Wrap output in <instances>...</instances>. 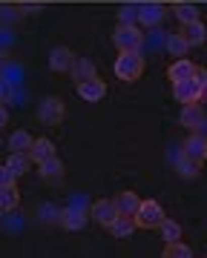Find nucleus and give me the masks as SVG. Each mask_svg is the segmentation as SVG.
Masks as SVG:
<instances>
[{"instance_id": "f257e3e1", "label": "nucleus", "mask_w": 207, "mask_h": 258, "mask_svg": "<svg viewBox=\"0 0 207 258\" xmlns=\"http://www.w3.org/2000/svg\"><path fill=\"white\" fill-rule=\"evenodd\" d=\"M144 75V57L141 52H118L115 57V78L132 83Z\"/></svg>"}, {"instance_id": "f03ea898", "label": "nucleus", "mask_w": 207, "mask_h": 258, "mask_svg": "<svg viewBox=\"0 0 207 258\" xmlns=\"http://www.w3.org/2000/svg\"><path fill=\"white\" fill-rule=\"evenodd\" d=\"M164 218H167V215H164V210H161V204L156 201V198L141 201V207L135 212V224H138L141 230H159Z\"/></svg>"}, {"instance_id": "7ed1b4c3", "label": "nucleus", "mask_w": 207, "mask_h": 258, "mask_svg": "<svg viewBox=\"0 0 207 258\" xmlns=\"http://www.w3.org/2000/svg\"><path fill=\"white\" fill-rule=\"evenodd\" d=\"M113 43L121 52H138L144 43V35L138 32V26L135 23H121V26L113 32Z\"/></svg>"}, {"instance_id": "20e7f679", "label": "nucleus", "mask_w": 207, "mask_h": 258, "mask_svg": "<svg viewBox=\"0 0 207 258\" xmlns=\"http://www.w3.org/2000/svg\"><path fill=\"white\" fill-rule=\"evenodd\" d=\"M173 98L184 106V103H198L201 101V81L198 78H187V81L173 83Z\"/></svg>"}, {"instance_id": "39448f33", "label": "nucleus", "mask_w": 207, "mask_h": 258, "mask_svg": "<svg viewBox=\"0 0 207 258\" xmlns=\"http://www.w3.org/2000/svg\"><path fill=\"white\" fill-rule=\"evenodd\" d=\"M179 120H181V126L198 132V129L207 126V112H204L201 103H184V106H181V118Z\"/></svg>"}, {"instance_id": "423d86ee", "label": "nucleus", "mask_w": 207, "mask_h": 258, "mask_svg": "<svg viewBox=\"0 0 207 258\" xmlns=\"http://www.w3.org/2000/svg\"><path fill=\"white\" fill-rule=\"evenodd\" d=\"M66 115V106L61 98H43L40 101V120L43 123H49V126H55V123H61Z\"/></svg>"}, {"instance_id": "0eeeda50", "label": "nucleus", "mask_w": 207, "mask_h": 258, "mask_svg": "<svg viewBox=\"0 0 207 258\" xmlns=\"http://www.w3.org/2000/svg\"><path fill=\"white\" fill-rule=\"evenodd\" d=\"M58 224L69 232H78V230L86 227V212L81 210V207H66V210L58 212Z\"/></svg>"}, {"instance_id": "6e6552de", "label": "nucleus", "mask_w": 207, "mask_h": 258, "mask_svg": "<svg viewBox=\"0 0 207 258\" xmlns=\"http://www.w3.org/2000/svg\"><path fill=\"white\" fill-rule=\"evenodd\" d=\"M118 215H121V212H118L113 198H98V201L92 204V218L101 224V227H110Z\"/></svg>"}, {"instance_id": "1a4fd4ad", "label": "nucleus", "mask_w": 207, "mask_h": 258, "mask_svg": "<svg viewBox=\"0 0 207 258\" xmlns=\"http://www.w3.org/2000/svg\"><path fill=\"white\" fill-rule=\"evenodd\" d=\"M196 72H198V63H193L187 57H176L173 66L167 69V78L173 83H179V81H187V78H196Z\"/></svg>"}, {"instance_id": "9d476101", "label": "nucleus", "mask_w": 207, "mask_h": 258, "mask_svg": "<svg viewBox=\"0 0 207 258\" xmlns=\"http://www.w3.org/2000/svg\"><path fill=\"white\" fill-rule=\"evenodd\" d=\"M78 95H81L84 101H89V103H98L104 95H107V83L95 75V78H89V81L78 83Z\"/></svg>"}, {"instance_id": "9b49d317", "label": "nucleus", "mask_w": 207, "mask_h": 258, "mask_svg": "<svg viewBox=\"0 0 207 258\" xmlns=\"http://www.w3.org/2000/svg\"><path fill=\"white\" fill-rule=\"evenodd\" d=\"M72 63H75V55L66 46H55L49 52V69H52V72H69Z\"/></svg>"}, {"instance_id": "f8f14e48", "label": "nucleus", "mask_w": 207, "mask_h": 258, "mask_svg": "<svg viewBox=\"0 0 207 258\" xmlns=\"http://www.w3.org/2000/svg\"><path fill=\"white\" fill-rule=\"evenodd\" d=\"M164 15H167V9L161 3H152V0L138 6V20H141L144 26H159L161 20H164Z\"/></svg>"}, {"instance_id": "ddd939ff", "label": "nucleus", "mask_w": 207, "mask_h": 258, "mask_svg": "<svg viewBox=\"0 0 207 258\" xmlns=\"http://www.w3.org/2000/svg\"><path fill=\"white\" fill-rule=\"evenodd\" d=\"M184 155H190L193 161H207V135L193 132V135L184 141Z\"/></svg>"}, {"instance_id": "4468645a", "label": "nucleus", "mask_w": 207, "mask_h": 258, "mask_svg": "<svg viewBox=\"0 0 207 258\" xmlns=\"http://www.w3.org/2000/svg\"><path fill=\"white\" fill-rule=\"evenodd\" d=\"M181 37L187 40L190 46H201L207 40V29L201 20H193V23H181Z\"/></svg>"}, {"instance_id": "2eb2a0df", "label": "nucleus", "mask_w": 207, "mask_h": 258, "mask_svg": "<svg viewBox=\"0 0 207 258\" xmlns=\"http://www.w3.org/2000/svg\"><path fill=\"white\" fill-rule=\"evenodd\" d=\"M29 158L35 161V164H43V161H49V158H55V144L49 138H35V144H32V149H29Z\"/></svg>"}, {"instance_id": "dca6fc26", "label": "nucleus", "mask_w": 207, "mask_h": 258, "mask_svg": "<svg viewBox=\"0 0 207 258\" xmlns=\"http://www.w3.org/2000/svg\"><path fill=\"white\" fill-rule=\"evenodd\" d=\"M115 207H118V212H121V215L135 218V212H138V207H141V198L132 192V189H124V192L115 198Z\"/></svg>"}, {"instance_id": "f3484780", "label": "nucleus", "mask_w": 207, "mask_h": 258, "mask_svg": "<svg viewBox=\"0 0 207 258\" xmlns=\"http://www.w3.org/2000/svg\"><path fill=\"white\" fill-rule=\"evenodd\" d=\"M138 224H135V218H130V215H118L107 230H110V235H115V238H130L132 230H135Z\"/></svg>"}, {"instance_id": "a211bd4d", "label": "nucleus", "mask_w": 207, "mask_h": 258, "mask_svg": "<svg viewBox=\"0 0 207 258\" xmlns=\"http://www.w3.org/2000/svg\"><path fill=\"white\" fill-rule=\"evenodd\" d=\"M69 75L75 78V83H84V81H89V78H95V63L89 60V57H75Z\"/></svg>"}, {"instance_id": "6ab92c4d", "label": "nucleus", "mask_w": 207, "mask_h": 258, "mask_svg": "<svg viewBox=\"0 0 207 258\" xmlns=\"http://www.w3.org/2000/svg\"><path fill=\"white\" fill-rule=\"evenodd\" d=\"M29 164H32V158H29V152H12L9 161H6V166H9V172L15 178L26 175L29 172Z\"/></svg>"}, {"instance_id": "aec40b11", "label": "nucleus", "mask_w": 207, "mask_h": 258, "mask_svg": "<svg viewBox=\"0 0 207 258\" xmlns=\"http://www.w3.org/2000/svg\"><path fill=\"white\" fill-rule=\"evenodd\" d=\"M32 144H35V138L29 135L26 129L12 132V138H9V149H12V152H29V149H32Z\"/></svg>"}, {"instance_id": "412c9836", "label": "nucleus", "mask_w": 207, "mask_h": 258, "mask_svg": "<svg viewBox=\"0 0 207 258\" xmlns=\"http://www.w3.org/2000/svg\"><path fill=\"white\" fill-rule=\"evenodd\" d=\"M176 172H179L181 178H196L198 172H201V161H193L190 155H181L179 161H176Z\"/></svg>"}, {"instance_id": "4be33fe9", "label": "nucleus", "mask_w": 207, "mask_h": 258, "mask_svg": "<svg viewBox=\"0 0 207 258\" xmlns=\"http://www.w3.org/2000/svg\"><path fill=\"white\" fill-rule=\"evenodd\" d=\"M159 230H161V238L167 241V244H173V241H181V224L173 221V218H164Z\"/></svg>"}, {"instance_id": "5701e85b", "label": "nucleus", "mask_w": 207, "mask_h": 258, "mask_svg": "<svg viewBox=\"0 0 207 258\" xmlns=\"http://www.w3.org/2000/svg\"><path fill=\"white\" fill-rule=\"evenodd\" d=\"M187 49H190V43L181 37V32H176V35L167 37V52L173 57H184V55H187Z\"/></svg>"}, {"instance_id": "b1692460", "label": "nucleus", "mask_w": 207, "mask_h": 258, "mask_svg": "<svg viewBox=\"0 0 207 258\" xmlns=\"http://www.w3.org/2000/svg\"><path fill=\"white\" fill-rule=\"evenodd\" d=\"M173 12H176V18H179L181 23H193V20H198V6L196 3H176Z\"/></svg>"}, {"instance_id": "393cba45", "label": "nucleus", "mask_w": 207, "mask_h": 258, "mask_svg": "<svg viewBox=\"0 0 207 258\" xmlns=\"http://www.w3.org/2000/svg\"><path fill=\"white\" fill-rule=\"evenodd\" d=\"M18 204H20V195H18V189H15V186L0 189V210H3V212H12Z\"/></svg>"}, {"instance_id": "a878e982", "label": "nucleus", "mask_w": 207, "mask_h": 258, "mask_svg": "<svg viewBox=\"0 0 207 258\" xmlns=\"http://www.w3.org/2000/svg\"><path fill=\"white\" fill-rule=\"evenodd\" d=\"M38 172L43 178H61V175H64V166H61V161H58V158H49V161L38 164Z\"/></svg>"}, {"instance_id": "bb28decb", "label": "nucleus", "mask_w": 207, "mask_h": 258, "mask_svg": "<svg viewBox=\"0 0 207 258\" xmlns=\"http://www.w3.org/2000/svg\"><path fill=\"white\" fill-rule=\"evenodd\" d=\"M164 258H193V249H190L184 241H173V244H167V249H164Z\"/></svg>"}, {"instance_id": "cd10ccee", "label": "nucleus", "mask_w": 207, "mask_h": 258, "mask_svg": "<svg viewBox=\"0 0 207 258\" xmlns=\"http://www.w3.org/2000/svg\"><path fill=\"white\" fill-rule=\"evenodd\" d=\"M121 23H138V6H121Z\"/></svg>"}, {"instance_id": "c85d7f7f", "label": "nucleus", "mask_w": 207, "mask_h": 258, "mask_svg": "<svg viewBox=\"0 0 207 258\" xmlns=\"http://www.w3.org/2000/svg\"><path fill=\"white\" fill-rule=\"evenodd\" d=\"M6 186H15V175L9 172V166L3 164L0 166V189H6Z\"/></svg>"}, {"instance_id": "c756f323", "label": "nucleus", "mask_w": 207, "mask_h": 258, "mask_svg": "<svg viewBox=\"0 0 207 258\" xmlns=\"http://www.w3.org/2000/svg\"><path fill=\"white\" fill-rule=\"evenodd\" d=\"M196 78H198V81H201V98H207V69H201V66H198Z\"/></svg>"}, {"instance_id": "7c9ffc66", "label": "nucleus", "mask_w": 207, "mask_h": 258, "mask_svg": "<svg viewBox=\"0 0 207 258\" xmlns=\"http://www.w3.org/2000/svg\"><path fill=\"white\" fill-rule=\"evenodd\" d=\"M9 83H6V81H3V78H0V103H6V101H9Z\"/></svg>"}, {"instance_id": "2f4dec72", "label": "nucleus", "mask_w": 207, "mask_h": 258, "mask_svg": "<svg viewBox=\"0 0 207 258\" xmlns=\"http://www.w3.org/2000/svg\"><path fill=\"white\" fill-rule=\"evenodd\" d=\"M9 123V112H6V103H0V129Z\"/></svg>"}, {"instance_id": "473e14b6", "label": "nucleus", "mask_w": 207, "mask_h": 258, "mask_svg": "<svg viewBox=\"0 0 207 258\" xmlns=\"http://www.w3.org/2000/svg\"><path fill=\"white\" fill-rule=\"evenodd\" d=\"M3 215H6V212H3V210H0V221H3Z\"/></svg>"}]
</instances>
